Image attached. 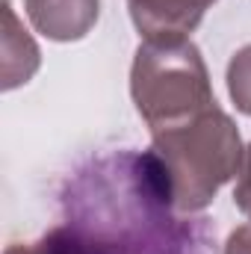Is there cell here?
<instances>
[{
    "label": "cell",
    "mask_w": 251,
    "mask_h": 254,
    "mask_svg": "<svg viewBox=\"0 0 251 254\" xmlns=\"http://www.w3.org/2000/svg\"><path fill=\"white\" fill-rule=\"evenodd\" d=\"M30 24L51 42L86 39L101 15V0H24Z\"/></svg>",
    "instance_id": "cell-5"
},
{
    "label": "cell",
    "mask_w": 251,
    "mask_h": 254,
    "mask_svg": "<svg viewBox=\"0 0 251 254\" xmlns=\"http://www.w3.org/2000/svg\"><path fill=\"white\" fill-rule=\"evenodd\" d=\"M3 254H86V249L65 225H60V228L48 231L39 243H33V246H9Z\"/></svg>",
    "instance_id": "cell-8"
},
{
    "label": "cell",
    "mask_w": 251,
    "mask_h": 254,
    "mask_svg": "<svg viewBox=\"0 0 251 254\" xmlns=\"http://www.w3.org/2000/svg\"><path fill=\"white\" fill-rule=\"evenodd\" d=\"M216 0H127L133 27L145 39L189 36Z\"/></svg>",
    "instance_id": "cell-4"
},
{
    "label": "cell",
    "mask_w": 251,
    "mask_h": 254,
    "mask_svg": "<svg viewBox=\"0 0 251 254\" xmlns=\"http://www.w3.org/2000/svg\"><path fill=\"white\" fill-rule=\"evenodd\" d=\"M234 204H237L240 213H246L251 219V142L246 145V163H243L240 181L234 187Z\"/></svg>",
    "instance_id": "cell-9"
},
{
    "label": "cell",
    "mask_w": 251,
    "mask_h": 254,
    "mask_svg": "<svg viewBox=\"0 0 251 254\" xmlns=\"http://www.w3.org/2000/svg\"><path fill=\"white\" fill-rule=\"evenodd\" d=\"M228 92L237 110L251 119V45L240 48L228 63Z\"/></svg>",
    "instance_id": "cell-7"
},
{
    "label": "cell",
    "mask_w": 251,
    "mask_h": 254,
    "mask_svg": "<svg viewBox=\"0 0 251 254\" xmlns=\"http://www.w3.org/2000/svg\"><path fill=\"white\" fill-rule=\"evenodd\" d=\"M130 98L151 133L216 107L204 57L189 36L139 42L130 65Z\"/></svg>",
    "instance_id": "cell-3"
},
{
    "label": "cell",
    "mask_w": 251,
    "mask_h": 254,
    "mask_svg": "<svg viewBox=\"0 0 251 254\" xmlns=\"http://www.w3.org/2000/svg\"><path fill=\"white\" fill-rule=\"evenodd\" d=\"M151 151L166 166L175 207L181 213L207 210L246 163L240 127L219 107H210L178 127L151 133Z\"/></svg>",
    "instance_id": "cell-2"
},
{
    "label": "cell",
    "mask_w": 251,
    "mask_h": 254,
    "mask_svg": "<svg viewBox=\"0 0 251 254\" xmlns=\"http://www.w3.org/2000/svg\"><path fill=\"white\" fill-rule=\"evenodd\" d=\"M222 254H251V222L240 225L237 231H231Z\"/></svg>",
    "instance_id": "cell-10"
},
{
    "label": "cell",
    "mask_w": 251,
    "mask_h": 254,
    "mask_svg": "<svg viewBox=\"0 0 251 254\" xmlns=\"http://www.w3.org/2000/svg\"><path fill=\"white\" fill-rule=\"evenodd\" d=\"M60 204L63 225L98 254H216V225L175 207L151 148L89 160L65 181Z\"/></svg>",
    "instance_id": "cell-1"
},
{
    "label": "cell",
    "mask_w": 251,
    "mask_h": 254,
    "mask_svg": "<svg viewBox=\"0 0 251 254\" xmlns=\"http://www.w3.org/2000/svg\"><path fill=\"white\" fill-rule=\"evenodd\" d=\"M42 65V54L33 42V36L24 30V24L18 21L15 9L6 3L3 9V92H12L24 83L33 80V74Z\"/></svg>",
    "instance_id": "cell-6"
},
{
    "label": "cell",
    "mask_w": 251,
    "mask_h": 254,
    "mask_svg": "<svg viewBox=\"0 0 251 254\" xmlns=\"http://www.w3.org/2000/svg\"><path fill=\"white\" fill-rule=\"evenodd\" d=\"M71 234H74V231H71ZM74 237H77V234H74ZM77 240H80V237H77ZM80 243H83V240H80ZM83 249H86V254H98V252H92V249H89L86 243H83Z\"/></svg>",
    "instance_id": "cell-11"
}]
</instances>
